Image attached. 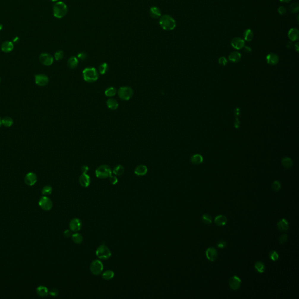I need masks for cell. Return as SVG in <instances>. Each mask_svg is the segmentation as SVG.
<instances>
[{
	"instance_id": "obj_48",
	"label": "cell",
	"mask_w": 299,
	"mask_h": 299,
	"mask_svg": "<svg viewBox=\"0 0 299 299\" xmlns=\"http://www.w3.org/2000/svg\"><path fill=\"white\" fill-rule=\"evenodd\" d=\"M58 293H59V292L57 289H53L49 292V295L53 297H56V296H58Z\"/></svg>"
},
{
	"instance_id": "obj_12",
	"label": "cell",
	"mask_w": 299,
	"mask_h": 299,
	"mask_svg": "<svg viewBox=\"0 0 299 299\" xmlns=\"http://www.w3.org/2000/svg\"><path fill=\"white\" fill-rule=\"evenodd\" d=\"M231 45L236 50H241L245 46V41L240 37H235L232 39Z\"/></svg>"
},
{
	"instance_id": "obj_56",
	"label": "cell",
	"mask_w": 299,
	"mask_h": 299,
	"mask_svg": "<svg viewBox=\"0 0 299 299\" xmlns=\"http://www.w3.org/2000/svg\"><path fill=\"white\" fill-rule=\"evenodd\" d=\"M280 1H281L282 2H285V3H287V2H289L290 1H291L292 0H279Z\"/></svg>"
},
{
	"instance_id": "obj_10",
	"label": "cell",
	"mask_w": 299,
	"mask_h": 299,
	"mask_svg": "<svg viewBox=\"0 0 299 299\" xmlns=\"http://www.w3.org/2000/svg\"><path fill=\"white\" fill-rule=\"evenodd\" d=\"M49 81L48 77L45 74H37L35 75L36 84L39 86H45L49 83Z\"/></svg>"
},
{
	"instance_id": "obj_47",
	"label": "cell",
	"mask_w": 299,
	"mask_h": 299,
	"mask_svg": "<svg viewBox=\"0 0 299 299\" xmlns=\"http://www.w3.org/2000/svg\"><path fill=\"white\" fill-rule=\"evenodd\" d=\"M278 12H279V14L280 15H284V14H285L286 13V12H287V10H286V7H283V6L279 7L278 8Z\"/></svg>"
},
{
	"instance_id": "obj_44",
	"label": "cell",
	"mask_w": 299,
	"mask_h": 299,
	"mask_svg": "<svg viewBox=\"0 0 299 299\" xmlns=\"http://www.w3.org/2000/svg\"><path fill=\"white\" fill-rule=\"evenodd\" d=\"M287 238H288V236H287V234H284L281 235V236L279 237V239L280 244H283L285 243L287 241Z\"/></svg>"
},
{
	"instance_id": "obj_34",
	"label": "cell",
	"mask_w": 299,
	"mask_h": 299,
	"mask_svg": "<svg viewBox=\"0 0 299 299\" xmlns=\"http://www.w3.org/2000/svg\"><path fill=\"white\" fill-rule=\"evenodd\" d=\"M2 124L7 127H10L13 124V120L10 117H5L1 120Z\"/></svg>"
},
{
	"instance_id": "obj_5",
	"label": "cell",
	"mask_w": 299,
	"mask_h": 299,
	"mask_svg": "<svg viewBox=\"0 0 299 299\" xmlns=\"http://www.w3.org/2000/svg\"><path fill=\"white\" fill-rule=\"evenodd\" d=\"M133 94L134 92L133 89L127 86L121 87L118 91L119 97L124 101L129 100L133 96Z\"/></svg>"
},
{
	"instance_id": "obj_19",
	"label": "cell",
	"mask_w": 299,
	"mask_h": 299,
	"mask_svg": "<svg viewBox=\"0 0 299 299\" xmlns=\"http://www.w3.org/2000/svg\"><path fill=\"white\" fill-rule=\"evenodd\" d=\"M79 182L81 186L87 188L90 185L91 178L87 174H83L79 178Z\"/></svg>"
},
{
	"instance_id": "obj_4",
	"label": "cell",
	"mask_w": 299,
	"mask_h": 299,
	"mask_svg": "<svg viewBox=\"0 0 299 299\" xmlns=\"http://www.w3.org/2000/svg\"><path fill=\"white\" fill-rule=\"evenodd\" d=\"M112 171L109 166L107 165H102L99 166L95 170V175L96 177L101 179H105L112 175Z\"/></svg>"
},
{
	"instance_id": "obj_22",
	"label": "cell",
	"mask_w": 299,
	"mask_h": 299,
	"mask_svg": "<svg viewBox=\"0 0 299 299\" xmlns=\"http://www.w3.org/2000/svg\"><path fill=\"white\" fill-rule=\"evenodd\" d=\"M214 222L217 226H223L226 225L227 223V219L225 216L219 215L215 217Z\"/></svg>"
},
{
	"instance_id": "obj_16",
	"label": "cell",
	"mask_w": 299,
	"mask_h": 299,
	"mask_svg": "<svg viewBox=\"0 0 299 299\" xmlns=\"http://www.w3.org/2000/svg\"><path fill=\"white\" fill-rule=\"evenodd\" d=\"M266 62L268 64L271 66H274L277 64L279 61V57L278 54L275 53H269L267 55L266 57Z\"/></svg>"
},
{
	"instance_id": "obj_9",
	"label": "cell",
	"mask_w": 299,
	"mask_h": 299,
	"mask_svg": "<svg viewBox=\"0 0 299 299\" xmlns=\"http://www.w3.org/2000/svg\"><path fill=\"white\" fill-rule=\"evenodd\" d=\"M40 61L45 66H49L53 64L54 58L53 56L49 53H42L39 57Z\"/></svg>"
},
{
	"instance_id": "obj_40",
	"label": "cell",
	"mask_w": 299,
	"mask_h": 299,
	"mask_svg": "<svg viewBox=\"0 0 299 299\" xmlns=\"http://www.w3.org/2000/svg\"><path fill=\"white\" fill-rule=\"evenodd\" d=\"M202 221L204 223L206 224H210L212 223V218L211 216L208 214H205L202 216Z\"/></svg>"
},
{
	"instance_id": "obj_27",
	"label": "cell",
	"mask_w": 299,
	"mask_h": 299,
	"mask_svg": "<svg viewBox=\"0 0 299 299\" xmlns=\"http://www.w3.org/2000/svg\"><path fill=\"white\" fill-rule=\"evenodd\" d=\"M191 161L193 164L199 165L203 162V158L202 155L199 154H196L191 157Z\"/></svg>"
},
{
	"instance_id": "obj_51",
	"label": "cell",
	"mask_w": 299,
	"mask_h": 299,
	"mask_svg": "<svg viewBox=\"0 0 299 299\" xmlns=\"http://www.w3.org/2000/svg\"><path fill=\"white\" fill-rule=\"evenodd\" d=\"M72 231L71 230H66L64 232V236L65 237H67V238H69L70 237V236L72 235Z\"/></svg>"
},
{
	"instance_id": "obj_55",
	"label": "cell",
	"mask_w": 299,
	"mask_h": 299,
	"mask_svg": "<svg viewBox=\"0 0 299 299\" xmlns=\"http://www.w3.org/2000/svg\"><path fill=\"white\" fill-rule=\"evenodd\" d=\"M292 46H293L292 42H289V43L287 44V46H287V48L290 49V48H292Z\"/></svg>"
},
{
	"instance_id": "obj_26",
	"label": "cell",
	"mask_w": 299,
	"mask_h": 299,
	"mask_svg": "<svg viewBox=\"0 0 299 299\" xmlns=\"http://www.w3.org/2000/svg\"><path fill=\"white\" fill-rule=\"evenodd\" d=\"M78 60L75 56L71 57L67 61V66L71 69H75L78 66Z\"/></svg>"
},
{
	"instance_id": "obj_54",
	"label": "cell",
	"mask_w": 299,
	"mask_h": 299,
	"mask_svg": "<svg viewBox=\"0 0 299 299\" xmlns=\"http://www.w3.org/2000/svg\"><path fill=\"white\" fill-rule=\"evenodd\" d=\"M295 49H296V52H299V43H298H298H296V44H295Z\"/></svg>"
},
{
	"instance_id": "obj_39",
	"label": "cell",
	"mask_w": 299,
	"mask_h": 299,
	"mask_svg": "<svg viewBox=\"0 0 299 299\" xmlns=\"http://www.w3.org/2000/svg\"><path fill=\"white\" fill-rule=\"evenodd\" d=\"M269 258L273 261H276L279 259V254L276 251H272L269 254Z\"/></svg>"
},
{
	"instance_id": "obj_50",
	"label": "cell",
	"mask_w": 299,
	"mask_h": 299,
	"mask_svg": "<svg viewBox=\"0 0 299 299\" xmlns=\"http://www.w3.org/2000/svg\"><path fill=\"white\" fill-rule=\"evenodd\" d=\"M77 57L78 58H80L81 60H85L87 57V55L86 53L81 52V53H80L78 54Z\"/></svg>"
},
{
	"instance_id": "obj_31",
	"label": "cell",
	"mask_w": 299,
	"mask_h": 299,
	"mask_svg": "<svg viewBox=\"0 0 299 299\" xmlns=\"http://www.w3.org/2000/svg\"><path fill=\"white\" fill-rule=\"evenodd\" d=\"M71 238L72 241L77 244H81L83 241V237L82 235H81L79 233H75L74 234H72Z\"/></svg>"
},
{
	"instance_id": "obj_32",
	"label": "cell",
	"mask_w": 299,
	"mask_h": 299,
	"mask_svg": "<svg viewBox=\"0 0 299 299\" xmlns=\"http://www.w3.org/2000/svg\"><path fill=\"white\" fill-rule=\"evenodd\" d=\"M244 39L246 42H251L254 38L253 31L251 29H246L243 34Z\"/></svg>"
},
{
	"instance_id": "obj_53",
	"label": "cell",
	"mask_w": 299,
	"mask_h": 299,
	"mask_svg": "<svg viewBox=\"0 0 299 299\" xmlns=\"http://www.w3.org/2000/svg\"><path fill=\"white\" fill-rule=\"evenodd\" d=\"M244 52L246 53H249L251 52V48L249 46H244Z\"/></svg>"
},
{
	"instance_id": "obj_17",
	"label": "cell",
	"mask_w": 299,
	"mask_h": 299,
	"mask_svg": "<svg viewBox=\"0 0 299 299\" xmlns=\"http://www.w3.org/2000/svg\"><path fill=\"white\" fill-rule=\"evenodd\" d=\"M288 37L292 42H295L299 39V31L298 29L293 28L288 32Z\"/></svg>"
},
{
	"instance_id": "obj_28",
	"label": "cell",
	"mask_w": 299,
	"mask_h": 299,
	"mask_svg": "<svg viewBox=\"0 0 299 299\" xmlns=\"http://www.w3.org/2000/svg\"><path fill=\"white\" fill-rule=\"evenodd\" d=\"M106 104H107V107L111 110L117 109L118 107V106H119L118 102L116 99H113V98L109 99L106 102Z\"/></svg>"
},
{
	"instance_id": "obj_3",
	"label": "cell",
	"mask_w": 299,
	"mask_h": 299,
	"mask_svg": "<svg viewBox=\"0 0 299 299\" xmlns=\"http://www.w3.org/2000/svg\"><path fill=\"white\" fill-rule=\"evenodd\" d=\"M84 80L88 83H94L99 78V72L94 67L86 68L83 71Z\"/></svg>"
},
{
	"instance_id": "obj_24",
	"label": "cell",
	"mask_w": 299,
	"mask_h": 299,
	"mask_svg": "<svg viewBox=\"0 0 299 299\" xmlns=\"http://www.w3.org/2000/svg\"><path fill=\"white\" fill-rule=\"evenodd\" d=\"M241 58V54L238 52H233L229 56V60L232 63H237Z\"/></svg>"
},
{
	"instance_id": "obj_43",
	"label": "cell",
	"mask_w": 299,
	"mask_h": 299,
	"mask_svg": "<svg viewBox=\"0 0 299 299\" xmlns=\"http://www.w3.org/2000/svg\"><path fill=\"white\" fill-rule=\"evenodd\" d=\"M64 54L62 50H58L54 54V58L56 59V60L59 61L64 57Z\"/></svg>"
},
{
	"instance_id": "obj_41",
	"label": "cell",
	"mask_w": 299,
	"mask_h": 299,
	"mask_svg": "<svg viewBox=\"0 0 299 299\" xmlns=\"http://www.w3.org/2000/svg\"><path fill=\"white\" fill-rule=\"evenodd\" d=\"M52 191H53L52 187L48 185V186H45V187H43V188L42 190V193L45 196H48V195H49L52 193Z\"/></svg>"
},
{
	"instance_id": "obj_38",
	"label": "cell",
	"mask_w": 299,
	"mask_h": 299,
	"mask_svg": "<svg viewBox=\"0 0 299 299\" xmlns=\"http://www.w3.org/2000/svg\"><path fill=\"white\" fill-rule=\"evenodd\" d=\"M289 10L292 13H297L299 11V4L298 2L292 4L289 7Z\"/></svg>"
},
{
	"instance_id": "obj_14",
	"label": "cell",
	"mask_w": 299,
	"mask_h": 299,
	"mask_svg": "<svg viewBox=\"0 0 299 299\" xmlns=\"http://www.w3.org/2000/svg\"><path fill=\"white\" fill-rule=\"evenodd\" d=\"M69 226L72 231L77 232L80 231L82 227V222L80 219L75 218L71 220Z\"/></svg>"
},
{
	"instance_id": "obj_11",
	"label": "cell",
	"mask_w": 299,
	"mask_h": 299,
	"mask_svg": "<svg viewBox=\"0 0 299 299\" xmlns=\"http://www.w3.org/2000/svg\"><path fill=\"white\" fill-rule=\"evenodd\" d=\"M241 284V281L239 277L235 275L231 277L229 281V286L233 290H238Z\"/></svg>"
},
{
	"instance_id": "obj_21",
	"label": "cell",
	"mask_w": 299,
	"mask_h": 299,
	"mask_svg": "<svg viewBox=\"0 0 299 299\" xmlns=\"http://www.w3.org/2000/svg\"><path fill=\"white\" fill-rule=\"evenodd\" d=\"M278 229L281 232L286 231L289 227V222L285 219H282L279 220V222L277 224Z\"/></svg>"
},
{
	"instance_id": "obj_60",
	"label": "cell",
	"mask_w": 299,
	"mask_h": 299,
	"mask_svg": "<svg viewBox=\"0 0 299 299\" xmlns=\"http://www.w3.org/2000/svg\"><path fill=\"white\" fill-rule=\"evenodd\" d=\"M0 82H1V78H0Z\"/></svg>"
},
{
	"instance_id": "obj_49",
	"label": "cell",
	"mask_w": 299,
	"mask_h": 299,
	"mask_svg": "<svg viewBox=\"0 0 299 299\" xmlns=\"http://www.w3.org/2000/svg\"><path fill=\"white\" fill-rule=\"evenodd\" d=\"M109 181H110V182L112 184V185H116L118 182V178L115 176H110V179H109Z\"/></svg>"
},
{
	"instance_id": "obj_6",
	"label": "cell",
	"mask_w": 299,
	"mask_h": 299,
	"mask_svg": "<svg viewBox=\"0 0 299 299\" xmlns=\"http://www.w3.org/2000/svg\"><path fill=\"white\" fill-rule=\"evenodd\" d=\"M96 255L98 258L106 260L111 257V251L106 246L102 245L97 248L96 251Z\"/></svg>"
},
{
	"instance_id": "obj_52",
	"label": "cell",
	"mask_w": 299,
	"mask_h": 299,
	"mask_svg": "<svg viewBox=\"0 0 299 299\" xmlns=\"http://www.w3.org/2000/svg\"><path fill=\"white\" fill-rule=\"evenodd\" d=\"M89 170V168L87 165H84L81 167V171L83 172V174H87Z\"/></svg>"
},
{
	"instance_id": "obj_36",
	"label": "cell",
	"mask_w": 299,
	"mask_h": 299,
	"mask_svg": "<svg viewBox=\"0 0 299 299\" xmlns=\"http://www.w3.org/2000/svg\"><path fill=\"white\" fill-rule=\"evenodd\" d=\"M113 276H114V272L111 270H106L102 275L103 279H104L105 280H107V281L112 279L113 278Z\"/></svg>"
},
{
	"instance_id": "obj_20",
	"label": "cell",
	"mask_w": 299,
	"mask_h": 299,
	"mask_svg": "<svg viewBox=\"0 0 299 299\" xmlns=\"http://www.w3.org/2000/svg\"><path fill=\"white\" fill-rule=\"evenodd\" d=\"M148 172L147 167L144 165H140L135 170V174L137 176H144Z\"/></svg>"
},
{
	"instance_id": "obj_30",
	"label": "cell",
	"mask_w": 299,
	"mask_h": 299,
	"mask_svg": "<svg viewBox=\"0 0 299 299\" xmlns=\"http://www.w3.org/2000/svg\"><path fill=\"white\" fill-rule=\"evenodd\" d=\"M254 267L256 269V270L260 273H264L265 270V269H266V267H265V265L264 264V262H261V261H257L255 262V265H254Z\"/></svg>"
},
{
	"instance_id": "obj_2",
	"label": "cell",
	"mask_w": 299,
	"mask_h": 299,
	"mask_svg": "<svg viewBox=\"0 0 299 299\" xmlns=\"http://www.w3.org/2000/svg\"><path fill=\"white\" fill-rule=\"evenodd\" d=\"M67 12V6L64 2L62 1L56 2L53 6V15L56 18L58 19L63 18L66 15Z\"/></svg>"
},
{
	"instance_id": "obj_15",
	"label": "cell",
	"mask_w": 299,
	"mask_h": 299,
	"mask_svg": "<svg viewBox=\"0 0 299 299\" xmlns=\"http://www.w3.org/2000/svg\"><path fill=\"white\" fill-rule=\"evenodd\" d=\"M37 178L35 173H29L25 177V182L28 186H33L37 182Z\"/></svg>"
},
{
	"instance_id": "obj_1",
	"label": "cell",
	"mask_w": 299,
	"mask_h": 299,
	"mask_svg": "<svg viewBox=\"0 0 299 299\" xmlns=\"http://www.w3.org/2000/svg\"><path fill=\"white\" fill-rule=\"evenodd\" d=\"M159 23L160 26L165 31H172L176 27L175 20L169 15L161 16Z\"/></svg>"
},
{
	"instance_id": "obj_46",
	"label": "cell",
	"mask_w": 299,
	"mask_h": 299,
	"mask_svg": "<svg viewBox=\"0 0 299 299\" xmlns=\"http://www.w3.org/2000/svg\"><path fill=\"white\" fill-rule=\"evenodd\" d=\"M217 246L218 248H221V249L224 248L226 246V243L224 241H223V240L219 241L217 242Z\"/></svg>"
},
{
	"instance_id": "obj_8",
	"label": "cell",
	"mask_w": 299,
	"mask_h": 299,
	"mask_svg": "<svg viewBox=\"0 0 299 299\" xmlns=\"http://www.w3.org/2000/svg\"><path fill=\"white\" fill-rule=\"evenodd\" d=\"M39 205L43 210L49 211L53 207V202L49 197L47 196H43L39 201Z\"/></svg>"
},
{
	"instance_id": "obj_37",
	"label": "cell",
	"mask_w": 299,
	"mask_h": 299,
	"mask_svg": "<svg viewBox=\"0 0 299 299\" xmlns=\"http://www.w3.org/2000/svg\"><path fill=\"white\" fill-rule=\"evenodd\" d=\"M108 69H109V67H108V65L107 64V63H104L99 65V68H98V71H99V74L104 75L107 72Z\"/></svg>"
},
{
	"instance_id": "obj_33",
	"label": "cell",
	"mask_w": 299,
	"mask_h": 299,
	"mask_svg": "<svg viewBox=\"0 0 299 299\" xmlns=\"http://www.w3.org/2000/svg\"><path fill=\"white\" fill-rule=\"evenodd\" d=\"M124 172V168L121 165H116L114 168V169L112 171L113 174H114L115 175H118V176H120V175H123Z\"/></svg>"
},
{
	"instance_id": "obj_23",
	"label": "cell",
	"mask_w": 299,
	"mask_h": 299,
	"mask_svg": "<svg viewBox=\"0 0 299 299\" xmlns=\"http://www.w3.org/2000/svg\"><path fill=\"white\" fill-rule=\"evenodd\" d=\"M150 14L152 18L157 19L161 16V11L158 7H153L150 10Z\"/></svg>"
},
{
	"instance_id": "obj_45",
	"label": "cell",
	"mask_w": 299,
	"mask_h": 299,
	"mask_svg": "<svg viewBox=\"0 0 299 299\" xmlns=\"http://www.w3.org/2000/svg\"><path fill=\"white\" fill-rule=\"evenodd\" d=\"M219 63L223 66H225L227 63V60L226 58V57H221L220 58H219Z\"/></svg>"
},
{
	"instance_id": "obj_18",
	"label": "cell",
	"mask_w": 299,
	"mask_h": 299,
	"mask_svg": "<svg viewBox=\"0 0 299 299\" xmlns=\"http://www.w3.org/2000/svg\"><path fill=\"white\" fill-rule=\"evenodd\" d=\"M14 46L12 42L6 41L4 42L1 45V50L3 52L6 53H10L14 49Z\"/></svg>"
},
{
	"instance_id": "obj_35",
	"label": "cell",
	"mask_w": 299,
	"mask_h": 299,
	"mask_svg": "<svg viewBox=\"0 0 299 299\" xmlns=\"http://www.w3.org/2000/svg\"><path fill=\"white\" fill-rule=\"evenodd\" d=\"M117 93L116 89L114 87H109L107 88L105 91V94L106 96L108 97H112L115 96Z\"/></svg>"
},
{
	"instance_id": "obj_29",
	"label": "cell",
	"mask_w": 299,
	"mask_h": 299,
	"mask_svg": "<svg viewBox=\"0 0 299 299\" xmlns=\"http://www.w3.org/2000/svg\"><path fill=\"white\" fill-rule=\"evenodd\" d=\"M281 164L283 166L286 168H290L293 165V162L292 159L289 157H284L281 161Z\"/></svg>"
},
{
	"instance_id": "obj_7",
	"label": "cell",
	"mask_w": 299,
	"mask_h": 299,
	"mask_svg": "<svg viewBox=\"0 0 299 299\" xmlns=\"http://www.w3.org/2000/svg\"><path fill=\"white\" fill-rule=\"evenodd\" d=\"M104 269L102 263L99 260L94 261L90 266V270L94 275H100Z\"/></svg>"
},
{
	"instance_id": "obj_25",
	"label": "cell",
	"mask_w": 299,
	"mask_h": 299,
	"mask_svg": "<svg viewBox=\"0 0 299 299\" xmlns=\"http://www.w3.org/2000/svg\"><path fill=\"white\" fill-rule=\"evenodd\" d=\"M36 293L37 294L40 296V297H46L48 295L49 291L48 289L43 286H39L37 289H36Z\"/></svg>"
},
{
	"instance_id": "obj_13",
	"label": "cell",
	"mask_w": 299,
	"mask_h": 299,
	"mask_svg": "<svg viewBox=\"0 0 299 299\" xmlns=\"http://www.w3.org/2000/svg\"><path fill=\"white\" fill-rule=\"evenodd\" d=\"M206 256L208 260L211 262H214L217 258L218 253L214 247H209L206 251Z\"/></svg>"
},
{
	"instance_id": "obj_42",
	"label": "cell",
	"mask_w": 299,
	"mask_h": 299,
	"mask_svg": "<svg viewBox=\"0 0 299 299\" xmlns=\"http://www.w3.org/2000/svg\"><path fill=\"white\" fill-rule=\"evenodd\" d=\"M272 189L275 192H278L281 188V182L278 181H274L272 185Z\"/></svg>"
},
{
	"instance_id": "obj_58",
	"label": "cell",
	"mask_w": 299,
	"mask_h": 299,
	"mask_svg": "<svg viewBox=\"0 0 299 299\" xmlns=\"http://www.w3.org/2000/svg\"><path fill=\"white\" fill-rule=\"evenodd\" d=\"M51 1H52V2H56V1H57L58 0H51Z\"/></svg>"
},
{
	"instance_id": "obj_59",
	"label": "cell",
	"mask_w": 299,
	"mask_h": 299,
	"mask_svg": "<svg viewBox=\"0 0 299 299\" xmlns=\"http://www.w3.org/2000/svg\"><path fill=\"white\" fill-rule=\"evenodd\" d=\"M1 125H2V122H1V119H0V127H1Z\"/></svg>"
},
{
	"instance_id": "obj_57",
	"label": "cell",
	"mask_w": 299,
	"mask_h": 299,
	"mask_svg": "<svg viewBox=\"0 0 299 299\" xmlns=\"http://www.w3.org/2000/svg\"><path fill=\"white\" fill-rule=\"evenodd\" d=\"M2 27H3V26H2V25L0 24V30H1V29H2Z\"/></svg>"
}]
</instances>
